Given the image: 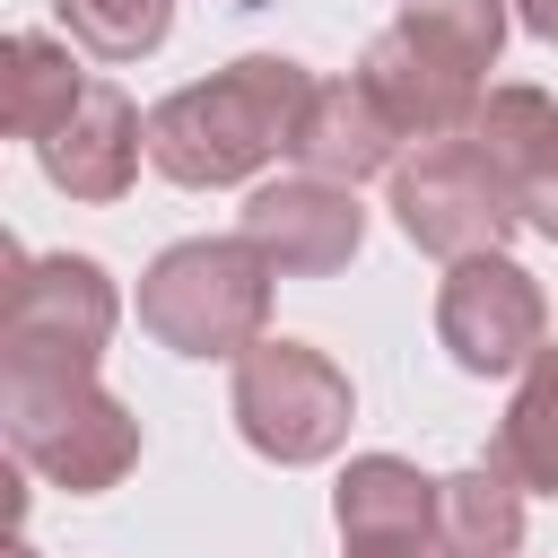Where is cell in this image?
Returning <instances> with one entry per match:
<instances>
[{
  "mask_svg": "<svg viewBox=\"0 0 558 558\" xmlns=\"http://www.w3.org/2000/svg\"><path fill=\"white\" fill-rule=\"evenodd\" d=\"M305 96H314V70L288 61V52H244L174 96H157L148 113V166L183 192H227V183H253L270 157H288L296 122H305Z\"/></svg>",
  "mask_w": 558,
  "mask_h": 558,
  "instance_id": "1",
  "label": "cell"
},
{
  "mask_svg": "<svg viewBox=\"0 0 558 558\" xmlns=\"http://www.w3.org/2000/svg\"><path fill=\"white\" fill-rule=\"evenodd\" d=\"M0 427L17 471L70 497H105L140 471V418L96 384V366H0Z\"/></svg>",
  "mask_w": 558,
  "mask_h": 558,
  "instance_id": "2",
  "label": "cell"
},
{
  "mask_svg": "<svg viewBox=\"0 0 558 558\" xmlns=\"http://www.w3.org/2000/svg\"><path fill=\"white\" fill-rule=\"evenodd\" d=\"M270 279L253 235H183L140 270V331L174 357H244L270 331Z\"/></svg>",
  "mask_w": 558,
  "mask_h": 558,
  "instance_id": "3",
  "label": "cell"
},
{
  "mask_svg": "<svg viewBox=\"0 0 558 558\" xmlns=\"http://www.w3.org/2000/svg\"><path fill=\"white\" fill-rule=\"evenodd\" d=\"M392 218L418 253L436 262H471V253H506V235L523 227V192H514V166L480 140V131H453V140H418L392 174Z\"/></svg>",
  "mask_w": 558,
  "mask_h": 558,
  "instance_id": "4",
  "label": "cell"
},
{
  "mask_svg": "<svg viewBox=\"0 0 558 558\" xmlns=\"http://www.w3.org/2000/svg\"><path fill=\"white\" fill-rule=\"evenodd\" d=\"M227 410H235V436L279 462V471H305V462H331L349 445V418H357V392L349 375L314 349V340H253L235 357V384H227Z\"/></svg>",
  "mask_w": 558,
  "mask_h": 558,
  "instance_id": "5",
  "label": "cell"
},
{
  "mask_svg": "<svg viewBox=\"0 0 558 558\" xmlns=\"http://www.w3.org/2000/svg\"><path fill=\"white\" fill-rule=\"evenodd\" d=\"M113 323H122V296H113L105 262H87V253H17L9 244L0 366H105Z\"/></svg>",
  "mask_w": 558,
  "mask_h": 558,
  "instance_id": "6",
  "label": "cell"
},
{
  "mask_svg": "<svg viewBox=\"0 0 558 558\" xmlns=\"http://www.w3.org/2000/svg\"><path fill=\"white\" fill-rule=\"evenodd\" d=\"M436 340L462 375H523L532 349L549 340V296L514 253H471L445 262L436 288Z\"/></svg>",
  "mask_w": 558,
  "mask_h": 558,
  "instance_id": "7",
  "label": "cell"
},
{
  "mask_svg": "<svg viewBox=\"0 0 558 558\" xmlns=\"http://www.w3.org/2000/svg\"><path fill=\"white\" fill-rule=\"evenodd\" d=\"M262 244V262L279 279H331L357 262L366 244V209L349 183H323V174H279V183H253L244 192V227Z\"/></svg>",
  "mask_w": 558,
  "mask_h": 558,
  "instance_id": "8",
  "label": "cell"
},
{
  "mask_svg": "<svg viewBox=\"0 0 558 558\" xmlns=\"http://www.w3.org/2000/svg\"><path fill=\"white\" fill-rule=\"evenodd\" d=\"M357 78L384 96V113L401 122V140H410V148H418V140H453V131H471V122H480V105H488V78H480L471 61H453V52H436L427 35H410L401 17L366 44Z\"/></svg>",
  "mask_w": 558,
  "mask_h": 558,
  "instance_id": "9",
  "label": "cell"
},
{
  "mask_svg": "<svg viewBox=\"0 0 558 558\" xmlns=\"http://www.w3.org/2000/svg\"><path fill=\"white\" fill-rule=\"evenodd\" d=\"M140 157H148V122H140V105L113 78H87V96L70 105V122L35 140L44 183L70 192V201H96V209L140 183Z\"/></svg>",
  "mask_w": 558,
  "mask_h": 558,
  "instance_id": "10",
  "label": "cell"
},
{
  "mask_svg": "<svg viewBox=\"0 0 558 558\" xmlns=\"http://www.w3.org/2000/svg\"><path fill=\"white\" fill-rule=\"evenodd\" d=\"M288 166L357 192V183H375V174L401 166V122L384 113V96H375L357 70H349V78H314L305 122H296V140H288Z\"/></svg>",
  "mask_w": 558,
  "mask_h": 558,
  "instance_id": "11",
  "label": "cell"
},
{
  "mask_svg": "<svg viewBox=\"0 0 558 558\" xmlns=\"http://www.w3.org/2000/svg\"><path fill=\"white\" fill-rule=\"evenodd\" d=\"M436 488L445 480H427L401 453H357L331 488L340 541H436Z\"/></svg>",
  "mask_w": 558,
  "mask_h": 558,
  "instance_id": "12",
  "label": "cell"
},
{
  "mask_svg": "<svg viewBox=\"0 0 558 558\" xmlns=\"http://www.w3.org/2000/svg\"><path fill=\"white\" fill-rule=\"evenodd\" d=\"M436 558H523V488L488 453L436 488Z\"/></svg>",
  "mask_w": 558,
  "mask_h": 558,
  "instance_id": "13",
  "label": "cell"
},
{
  "mask_svg": "<svg viewBox=\"0 0 558 558\" xmlns=\"http://www.w3.org/2000/svg\"><path fill=\"white\" fill-rule=\"evenodd\" d=\"M78 96H87V70L70 61V44L44 35V26H17L9 52H0V122L17 140H44V131L70 122Z\"/></svg>",
  "mask_w": 558,
  "mask_h": 558,
  "instance_id": "14",
  "label": "cell"
},
{
  "mask_svg": "<svg viewBox=\"0 0 558 558\" xmlns=\"http://www.w3.org/2000/svg\"><path fill=\"white\" fill-rule=\"evenodd\" d=\"M488 462L514 480V488H541L558 497V340L532 349V366L514 375V401L488 436Z\"/></svg>",
  "mask_w": 558,
  "mask_h": 558,
  "instance_id": "15",
  "label": "cell"
},
{
  "mask_svg": "<svg viewBox=\"0 0 558 558\" xmlns=\"http://www.w3.org/2000/svg\"><path fill=\"white\" fill-rule=\"evenodd\" d=\"M70 44L96 52V61H140L174 35V0H52Z\"/></svg>",
  "mask_w": 558,
  "mask_h": 558,
  "instance_id": "16",
  "label": "cell"
},
{
  "mask_svg": "<svg viewBox=\"0 0 558 558\" xmlns=\"http://www.w3.org/2000/svg\"><path fill=\"white\" fill-rule=\"evenodd\" d=\"M401 26H410V35H427L436 52H453V61H471V70L488 78V70H497V52H506L514 0H401Z\"/></svg>",
  "mask_w": 558,
  "mask_h": 558,
  "instance_id": "17",
  "label": "cell"
},
{
  "mask_svg": "<svg viewBox=\"0 0 558 558\" xmlns=\"http://www.w3.org/2000/svg\"><path fill=\"white\" fill-rule=\"evenodd\" d=\"M514 192H523V227H541L558 244V122L532 140V157L514 166Z\"/></svg>",
  "mask_w": 558,
  "mask_h": 558,
  "instance_id": "18",
  "label": "cell"
},
{
  "mask_svg": "<svg viewBox=\"0 0 558 558\" xmlns=\"http://www.w3.org/2000/svg\"><path fill=\"white\" fill-rule=\"evenodd\" d=\"M340 558H436V541H340Z\"/></svg>",
  "mask_w": 558,
  "mask_h": 558,
  "instance_id": "19",
  "label": "cell"
},
{
  "mask_svg": "<svg viewBox=\"0 0 558 558\" xmlns=\"http://www.w3.org/2000/svg\"><path fill=\"white\" fill-rule=\"evenodd\" d=\"M514 26H532L541 44H558V0H514Z\"/></svg>",
  "mask_w": 558,
  "mask_h": 558,
  "instance_id": "20",
  "label": "cell"
},
{
  "mask_svg": "<svg viewBox=\"0 0 558 558\" xmlns=\"http://www.w3.org/2000/svg\"><path fill=\"white\" fill-rule=\"evenodd\" d=\"M9 558H35V549H26V541H17V549H9Z\"/></svg>",
  "mask_w": 558,
  "mask_h": 558,
  "instance_id": "21",
  "label": "cell"
}]
</instances>
